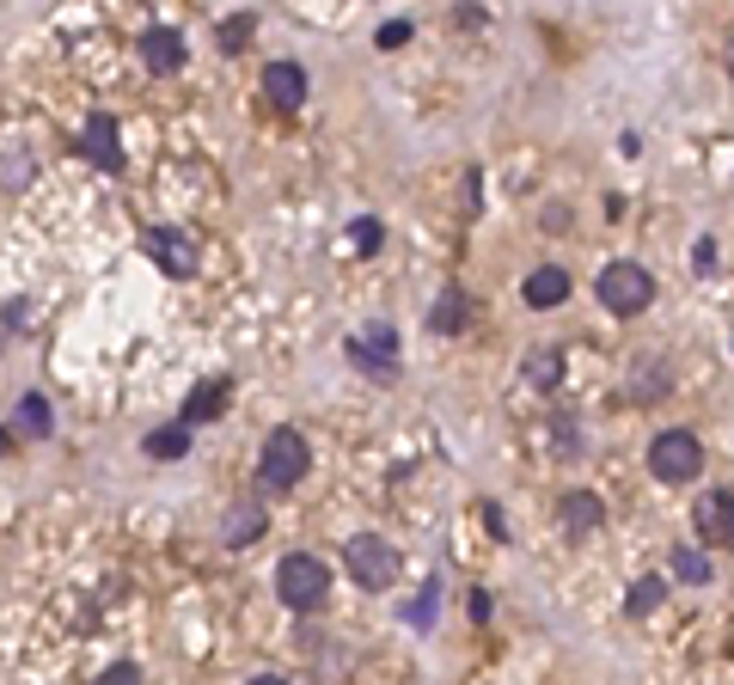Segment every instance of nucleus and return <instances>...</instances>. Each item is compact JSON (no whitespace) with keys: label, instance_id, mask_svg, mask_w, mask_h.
Segmentation results:
<instances>
[{"label":"nucleus","instance_id":"nucleus-1","mask_svg":"<svg viewBox=\"0 0 734 685\" xmlns=\"http://www.w3.org/2000/svg\"><path fill=\"white\" fill-rule=\"evenodd\" d=\"M313 472V447H306L301 429H270L263 435V453H258V489L263 496H282V489H294L301 477Z\"/></svg>","mask_w":734,"mask_h":685},{"label":"nucleus","instance_id":"nucleus-2","mask_svg":"<svg viewBox=\"0 0 734 685\" xmlns=\"http://www.w3.org/2000/svg\"><path fill=\"white\" fill-rule=\"evenodd\" d=\"M275 600L289 612H325V600H331V569H325V557L318 551H289L282 563H275Z\"/></svg>","mask_w":734,"mask_h":685},{"label":"nucleus","instance_id":"nucleus-3","mask_svg":"<svg viewBox=\"0 0 734 685\" xmlns=\"http://www.w3.org/2000/svg\"><path fill=\"white\" fill-rule=\"evenodd\" d=\"M594 294H600V306L612 318H637V313H649V301H656V276H649L642 264H630V257H618V264L600 270Z\"/></svg>","mask_w":734,"mask_h":685},{"label":"nucleus","instance_id":"nucleus-4","mask_svg":"<svg viewBox=\"0 0 734 685\" xmlns=\"http://www.w3.org/2000/svg\"><path fill=\"white\" fill-rule=\"evenodd\" d=\"M649 472H656L661 484H692V477L704 472V441H698L692 429H661V435L649 441Z\"/></svg>","mask_w":734,"mask_h":685},{"label":"nucleus","instance_id":"nucleus-5","mask_svg":"<svg viewBox=\"0 0 734 685\" xmlns=\"http://www.w3.org/2000/svg\"><path fill=\"white\" fill-rule=\"evenodd\" d=\"M343 563H349V576L361 581L367 593H386L398 581V551L380 539V533H355V539L343 545Z\"/></svg>","mask_w":734,"mask_h":685},{"label":"nucleus","instance_id":"nucleus-6","mask_svg":"<svg viewBox=\"0 0 734 685\" xmlns=\"http://www.w3.org/2000/svg\"><path fill=\"white\" fill-rule=\"evenodd\" d=\"M141 251L147 257H154L159 270H166V276H197V239L184 233V226H147L141 233Z\"/></svg>","mask_w":734,"mask_h":685},{"label":"nucleus","instance_id":"nucleus-7","mask_svg":"<svg viewBox=\"0 0 734 685\" xmlns=\"http://www.w3.org/2000/svg\"><path fill=\"white\" fill-rule=\"evenodd\" d=\"M80 147L98 171H123V135H117V117L111 110H92L86 129H80Z\"/></svg>","mask_w":734,"mask_h":685},{"label":"nucleus","instance_id":"nucleus-8","mask_svg":"<svg viewBox=\"0 0 734 685\" xmlns=\"http://www.w3.org/2000/svg\"><path fill=\"white\" fill-rule=\"evenodd\" d=\"M306 93H313V80H306V67L301 62H270L263 67V98H270L275 110H301L306 105Z\"/></svg>","mask_w":734,"mask_h":685},{"label":"nucleus","instance_id":"nucleus-9","mask_svg":"<svg viewBox=\"0 0 734 685\" xmlns=\"http://www.w3.org/2000/svg\"><path fill=\"white\" fill-rule=\"evenodd\" d=\"M692 527H698L704 545H734V489H710V496H698Z\"/></svg>","mask_w":734,"mask_h":685},{"label":"nucleus","instance_id":"nucleus-10","mask_svg":"<svg viewBox=\"0 0 734 685\" xmlns=\"http://www.w3.org/2000/svg\"><path fill=\"white\" fill-rule=\"evenodd\" d=\"M263 527H270V508H263V496H245V502H233V508H227L221 545H227V551H245V545L263 539Z\"/></svg>","mask_w":734,"mask_h":685},{"label":"nucleus","instance_id":"nucleus-11","mask_svg":"<svg viewBox=\"0 0 734 685\" xmlns=\"http://www.w3.org/2000/svg\"><path fill=\"white\" fill-rule=\"evenodd\" d=\"M564 373H569L564 342H538V349H526V361H521V380L533 386V392H564Z\"/></svg>","mask_w":734,"mask_h":685},{"label":"nucleus","instance_id":"nucleus-12","mask_svg":"<svg viewBox=\"0 0 734 685\" xmlns=\"http://www.w3.org/2000/svg\"><path fill=\"white\" fill-rule=\"evenodd\" d=\"M135 55L147 62V74H178L184 67V31L171 25H147L141 43H135Z\"/></svg>","mask_w":734,"mask_h":685},{"label":"nucleus","instance_id":"nucleus-13","mask_svg":"<svg viewBox=\"0 0 734 685\" xmlns=\"http://www.w3.org/2000/svg\"><path fill=\"white\" fill-rule=\"evenodd\" d=\"M521 301L533 306V313H550V306L569 301V270L564 264H538L533 276L521 282Z\"/></svg>","mask_w":734,"mask_h":685},{"label":"nucleus","instance_id":"nucleus-14","mask_svg":"<svg viewBox=\"0 0 734 685\" xmlns=\"http://www.w3.org/2000/svg\"><path fill=\"white\" fill-rule=\"evenodd\" d=\"M13 429H19L25 441H50V435H55L50 398H43V392H25V398H19V404H13Z\"/></svg>","mask_w":734,"mask_h":685},{"label":"nucleus","instance_id":"nucleus-15","mask_svg":"<svg viewBox=\"0 0 734 685\" xmlns=\"http://www.w3.org/2000/svg\"><path fill=\"white\" fill-rule=\"evenodd\" d=\"M606 520V502L594 489H569L564 496V533H594Z\"/></svg>","mask_w":734,"mask_h":685},{"label":"nucleus","instance_id":"nucleus-16","mask_svg":"<svg viewBox=\"0 0 734 685\" xmlns=\"http://www.w3.org/2000/svg\"><path fill=\"white\" fill-rule=\"evenodd\" d=\"M465 313H472V301H465V288H441V301L429 306V330H441V337H453V330H465Z\"/></svg>","mask_w":734,"mask_h":685},{"label":"nucleus","instance_id":"nucleus-17","mask_svg":"<svg viewBox=\"0 0 734 685\" xmlns=\"http://www.w3.org/2000/svg\"><path fill=\"white\" fill-rule=\"evenodd\" d=\"M221 410H227V380H202L197 392H190V404H184V429H190V422L221 417Z\"/></svg>","mask_w":734,"mask_h":685},{"label":"nucleus","instance_id":"nucleus-18","mask_svg":"<svg viewBox=\"0 0 734 685\" xmlns=\"http://www.w3.org/2000/svg\"><path fill=\"white\" fill-rule=\"evenodd\" d=\"M661 392H668V361L642 356L637 368H630V398H661Z\"/></svg>","mask_w":734,"mask_h":685},{"label":"nucleus","instance_id":"nucleus-19","mask_svg":"<svg viewBox=\"0 0 734 685\" xmlns=\"http://www.w3.org/2000/svg\"><path fill=\"white\" fill-rule=\"evenodd\" d=\"M31 178H38V159H31V147H7V154H0V190H25Z\"/></svg>","mask_w":734,"mask_h":685},{"label":"nucleus","instance_id":"nucleus-20","mask_svg":"<svg viewBox=\"0 0 734 685\" xmlns=\"http://www.w3.org/2000/svg\"><path fill=\"white\" fill-rule=\"evenodd\" d=\"M141 447H147V460H184V453H190V429H184V422H171V429H154Z\"/></svg>","mask_w":734,"mask_h":685},{"label":"nucleus","instance_id":"nucleus-21","mask_svg":"<svg viewBox=\"0 0 734 685\" xmlns=\"http://www.w3.org/2000/svg\"><path fill=\"white\" fill-rule=\"evenodd\" d=\"M661 600H668V581H661V576H637V581H630V600H625V607H630V619H649Z\"/></svg>","mask_w":734,"mask_h":685},{"label":"nucleus","instance_id":"nucleus-22","mask_svg":"<svg viewBox=\"0 0 734 685\" xmlns=\"http://www.w3.org/2000/svg\"><path fill=\"white\" fill-rule=\"evenodd\" d=\"M673 576H680L685 588H710V557L698 551V545H673Z\"/></svg>","mask_w":734,"mask_h":685},{"label":"nucleus","instance_id":"nucleus-23","mask_svg":"<svg viewBox=\"0 0 734 685\" xmlns=\"http://www.w3.org/2000/svg\"><path fill=\"white\" fill-rule=\"evenodd\" d=\"M251 31H258V13H233V19H221V31H214L221 55H239V50L251 43Z\"/></svg>","mask_w":734,"mask_h":685},{"label":"nucleus","instance_id":"nucleus-24","mask_svg":"<svg viewBox=\"0 0 734 685\" xmlns=\"http://www.w3.org/2000/svg\"><path fill=\"white\" fill-rule=\"evenodd\" d=\"M349 245L361 251V257H374V251L386 245V226L374 221V214H367V221H349Z\"/></svg>","mask_w":734,"mask_h":685},{"label":"nucleus","instance_id":"nucleus-25","mask_svg":"<svg viewBox=\"0 0 734 685\" xmlns=\"http://www.w3.org/2000/svg\"><path fill=\"white\" fill-rule=\"evenodd\" d=\"M98 685H141V667H135V661H111V667L98 673Z\"/></svg>","mask_w":734,"mask_h":685},{"label":"nucleus","instance_id":"nucleus-26","mask_svg":"<svg viewBox=\"0 0 734 685\" xmlns=\"http://www.w3.org/2000/svg\"><path fill=\"white\" fill-rule=\"evenodd\" d=\"M31 318H38V306L19 294V301H7V330H31Z\"/></svg>","mask_w":734,"mask_h":685},{"label":"nucleus","instance_id":"nucleus-27","mask_svg":"<svg viewBox=\"0 0 734 685\" xmlns=\"http://www.w3.org/2000/svg\"><path fill=\"white\" fill-rule=\"evenodd\" d=\"M398 43H410V19H386L380 25V50H398Z\"/></svg>","mask_w":734,"mask_h":685},{"label":"nucleus","instance_id":"nucleus-28","mask_svg":"<svg viewBox=\"0 0 734 685\" xmlns=\"http://www.w3.org/2000/svg\"><path fill=\"white\" fill-rule=\"evenodd\" d=\"M692 270H698V276L716 270V239H698V245H692Z\"/></svg>","mask_w":734,"mask_h":685},{"label":"nucleus","instance_id":"nucleus-29","mask_svg":"<svg viewBox=\"0 0 734 685\" xmlns=\"http://www.w3.org/2000/svg\"><path fill=\"white\" fill-rule=\"evenodd\" d=\"M245 685H289V679H282V673H251Z\"/></svg>","mask_w":734,"mask_h":685},{"label":"nucleus","instance_id":"nucleus-30","mask_svg":"<svg viewBox=\"0 0 734 685\" xmlns=\"http://www.w3.org/2000/svg\"><path fill=\"white\" fill-rule=\"evenodd\" d=\"M0 453H13V429H0Z\"/></svg>","mask_w":734,"mask_h":685},{"label":"nucleus","instance_id":"nucleus-31","mask_svg":"<svg viewBox=\"0 0 734 685\" xmlns=\"http://www.w3.org/2000/svg\"><path fill=\"white\" fill-rule=\"evenodd\" d=\"M722 62H728V74H734V38H728V55H722Z\"/></svg>","mask_w":734,"mask_h":685}]
</instances>
